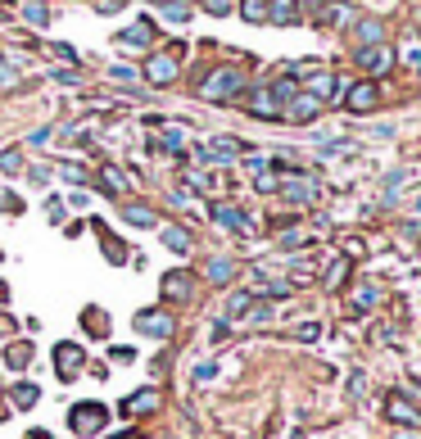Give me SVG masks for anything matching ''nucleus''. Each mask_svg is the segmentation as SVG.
Segmentation results:
<instances>
[{"label": "nucleus", "mask_w": 421, "mask_h": 439, "mask_svg": "<svg viewBox=\"0 0 421 439\" xmlns=\"http://www.w3.org/2000/svg\"><path fill=\"white\" fill-rule=\"evenodd\" d=\"M240 91H245V72H240V68H213V72L200 82V95H204V100H213V104L236 100Z\"/></svg>", "instance_id": "obj_1"}, {"label": "nucleus", "mask_w": 421, "mask_h": 439, "mask_svg": "<svg viewBox=\"0 0 421 439\" xmlns=\"http://www.w3.org/2000/svg\"><path fill=\"white\" fill-rule=\"evenodd\" d=\"M105 421H109V408L105 403H73L68 408V430H78L82 439H95L105 430Z\"/></svg>", "instance_id": "obj_2"}, {"label": "nucleus", "mask_w": 421, "mask_h": 439, "mask_svg": "<svg viewBox=\"0 0 421 439\" xmlns=\"http://www.w3.org/2000/svg\"><path fill=\"white\" fill-rule=\"evenodd\" d=\"M181 72V45H172V50H159L145 59V82H154V87H172Z\"/></svg>", "instance_id": "obj_3"}, {"label": "nucleus", "mask_w": 421, "mask_h": 439, "mask_svg": "<svg viewBox=\"0 0 421 439\" xmlns=\"http://www.w3.org/2000/svg\"><path fill=\"white\" fill-rule=\"evenodd\" d=\"M82 367H86V349L73 345V340H59L55 345V376L59 381H78Z\"/></svg>", "instance_id": "obj_4"}, {"label": "nucleus", "mask_w": 421, "mask_h": 439, "mask_svg": "<svg viewBox=\"0 0 421 439\" xmlns=\"http://www.w3.org/2000/svg\"><path fill=\"white\" fill-rule=\"evenodd\" d=\"M132 326H136L141 335H150V340H168V335H172V317H168L164 308H141Z\"/></svg>", "instance_id": "obj_5"}, {"label": "nucleus", "mask_w": 421, "mask_h": 439, "mask_svg": "<svg viewBox=\"0 0 421 439\" xmlns=\"http://www.w3.org/2000/svg\"><path fill=\"white\" fill-rule=\"evenodd\" d=\"M281 195H286L290 204H313L317 200V181L308 173H290L286 181H281Z\"/></svg>", "instance_id": "obj_6"}, {"label": "nucleus", "mask_w": 421, "mask_h": 439, "mask_svg": "<svg viewBox=\"0 0 421 439\" xmlns=\"http://www.w3.org/2000/svg\"><path fill=\"white\" fill-rule=\"evenodd\" d=\"M164 299L168 303H191L195 299V272H168L164 276Z\"/></svg>", "instance_id": "obj_7"}, {"label": "nucleus", "mask_w": 421, "mask_h": 439, "mask_svg": "<svg viewBox=\"0 0 421 439\" xmlns=\"http://www.w3.org/2000/svg\"><path fill=\"white\" fill-rule=\"evenodd\" d=\"M344 104H349L353 114H367V109L380 104V87H376V82H353V87L344 91Z\"/></svg>", "instance_id": "obj_8"}, {"label": "nucleus", "mask_w": 421, "mask_h": 439, "mask_svg": "<svg viewBox=\"0 0 421 439\" xmlns=\"http://www.w3.org/2000/svg\"><path fill=\"white\" fill-rule=\"evenodd\" d=\"M317 114H321V100H313L308 91H299L286 109H281V118H290V123H313Z\"/></svg>", "instance_id": "obj_9"}, {"label": "nucleus", "mask_w": 421, "mask_h": 439, "mask_svg": "<svg viewBox=\"0 0 421 439\" xmlns=\"http://www.w3.org/2000/svg\"><path fill=\"white\" fill-rule=\"evenodd\" d=\"M159 389H136L132 399H122V417H150V412H159Z\"/></svg>", "instance_id": "obj_10"}, {"label": "nucleus", "mask_w": 421, "mask_h": 439, "mask_svg": "<svg viewBox=\"0 0 421 439\" xmlns=\"http://www.w3.org/2000/svg\"><path fill=\"white\" fill-rule=\"evenodd\" d=\"M358 68L385 72V68H394V50H390L385 41H380V45H363V50H358Z\"/></svg>", "instance_id": "obj_11"}, {"label": "nucleus", "mask_w": 421, "mask_h": 439, "mask_svg": "<svg viewBox=\"0 0 421 439\" xmlns=\"http://www.w3.org/2000/svg\"><path fill=\"white\" fill-rule=\"evenodd\" d=\"M385 412H390V421H399V426H403V430H417V426H421V412H417V403H412L407 394H394Z\"/></svg>", "instance_id": "obj_12"}, {"label": "nucleus", "mask_w": 421, "mask_h": 439, "mask_svg": "<svg viewBox=\"0 0 421 439\" xmlns=\"http://www.w3.org/2000/svg\"><path fill=\"white\" fill-rule=\"evenodd\" d=\"M213 217H218V227H227V231H240V236H250V231H254V222H250V217H245V213L236 209V204H218V209H213Z\"/></svg>", "instance_id": "obj_13"}, {"label": "nucleus", "mask_w": 421, "mask_h": 439, "mask_svg": "<svg viewBox=\"0 0 421 439\" xmlns=\"http://www.w3.org/2000/svg\"><path fill=\"white\" fill-rule=\"evenodd\" d=\"M245 109H250L254 118H281V104H277V95H272L267 87L250 91V104H245Z\"/></svg>", "instance_id": "obj_14"}, {"label": "nucleus", "mask_w": 421, "mask_h": 439, "mask_svg": "<svg viewBox=\"0 0 421 439\" xmlns=\"http://www.w3.org/2000/svg\"><path fill=\"white\" fill-rule=\"evenodd\" d=\"M0 358H5V367H9V372H28V362H32V345H28V340H9Z\"/></svg>", "instance_id": "obj_15"}, {"label": "nucleus", "mask_w": 421, "mask_h": 439, "mask_svg": "<svg viewBox=\"0 0 421 439\" xmlns=\"http://www.w3.org/2000/svg\"><path fill=\"white\" fill-rule=\"evenodd\" d=\"M159 240H164L172 254H191V245H195V236L186 227H159Z\"/></svg>", "instance_id": "obj_16"}, {"label": "nucleus", "mask_w": 421, "mask_h": 439, "mask_svg": "<svg viewBox=\"0 0 421 439\" xmlns=\"http://www.w3.org/2000/svg\"><path fill=\"white\" fill-rule=\"evenodd\" d=\"M127 186H132L127 173H118L114 163H105V168H100V190H105V195H114V200H118V195H127Z\"/></svg>", "instance_id": "obj_17"}, {"label": "nucleus", "mask_w": 421, "mask_h": 439, "mask_svg": "<svg viewBox=\"0 0 421 439\" xmlns=\"http://www.w3.org/2000/svg\"><path fill=\"white\" fill-rule=\"evenodd\" d=\"M154 41V28H150V18H141V23H132L127 32L118 36V45H136V50H145V45Z\"/></svg>", "instance_id": "obj_18"}, {"label": "nucleus", "mask_w": 421, "mask_h": 439, "mask_svg": "<svg viewBox=\"0 0 421 439\" xmlns=\"http://www.w3.org/2000/svg\"><path fill=\"white\" fill-rule=\"evenodd\" d=\"M304 91L313 95V100H321V104H326L331 95H336V77H331V72H313V77L304 82Z\"/></svg>", "instance_id": "obj_19"}, {"label": "nucleus", "mask_w": 421, "mask_h": 439, "mask_svg": "<svg viewBox=\"0 0 421 439\" xmlns=\"http://www.w3.org/2000/svg\"><path fill=\"white\" fill-rule=\"evenodd\" d=\"M82 326H86V331H91L95 340H105V335H109V313L91 303V308H82Z\"/></svg>", "instance_id": "obj_20"}, {"label": "nucleus", "mask_w": 421, "mask_h": 439, "mask_svg": "<svg viewBox=\"0 0 421 439\" xmlns=\"http://www.w3.org/2000/svg\"><path fill=\"white\" fill-rule=\"evenodd\" d=\"M299 18V0H267V23H294Z\"/></svg>", "instance_id": "obj_21"}, {"label": "nucleus", "mask_w": 421, "mask_h": 439, "mask_svg": "<svg viewBox=\"0 0 421 439\" xmlns=\"http://www.w3.org/2000/svg\"><path fill=\"white\" fill-rule=\"evenodd\" d=\"M122 217H127L132 227H159V213L150 209V204H127V209H122Z\"/></svg>", "instance_id": "obj_22"}, {"label": "nucleus", "mask_w": 421, "mask_h": 439, "mask_svg": "<svg viewBox=\"0 0 421 439\" xmlns=\"http://www.w3.org/2000/svg\"><path fill=\"white\" fill-rule=\"evenodd\" d=\"M9 399H14V408H23V412H28V408H36L41 389H36V385H28V381H18L14 389H9Z\"/></svg>", "instance_id": "obj_23"}, {"label": "nucleus", "mask_w": 421, "mask_h": 439, "mask_svg": "<svg viewBox=\"0 0 421 439\" xmlns=\"http://www.w3.org/2000/svg\"><path fill=\"white\" fill-rule=\"evenodd\" d=\"M267 91L277 95V104H281V109H286V104L294 100V95H299V82H294V77H277V82H272Z\"/></svg>", "instance_id": "obj_24"}, {"label": "nucleus", "mask_w": 421, "mask_h": 439, "mask_svg": "<svg viewBox=\"0 0 421 439\" xmlns=\"http://www.w3.org/2000/svg\"><path fill=\"white\" fill-rule=\"evenodd\" d=\"M321 18L336 23V28H349V23H353V9H349V5H340V0H331V5L321 9Z\"/></svg>", "instance_id": "obj_25"}, {"label": "nucleus", "mask_w": 421, "mask_h": 439, "mask_svg": "<svg viewBox=\"0 0 421 439\" xmlns=\"http://www.w3.org/2000/svg\"><path fill=\"white\" fill-rule=\"evenodd\" d=\"M231 276H236V263H227V259H213V263H208V281H213V286H227Z\"/></svg>", "instance_id": "obj_26"}, {"label": "nucleus", "mask_w": 421, "mask_h": 439, "mask_svg": "<svg viewBox=\"0 0 421 439\" xmlns=\"http://www.w3.org/2000/svg\"><path fill=\"white\" fill-rule=\"evenodd\" d=\"M380 32H385V28H380L376 18H363V23H358V41H363V45H380Z\"/></svg>", "instance_id": "obj_27"}, {"label": "nucleus", "mask_w": 421, "mask_h": 439, "mask_svg": "<svg viewBox=\"0 0 421 439\" xmlns=\"http://www.w3.org/2000/svg\"><path fill=\"white\" fill-rule=\"evenodd\" d=\"M100 240H105V259H109V263H127V245H118L105 227H100Z\"/></svg>", "instance_id": "obj_28"}, {"label": "nucleus", "mask_w": 421, "mask_h": 439, "mask_svg": "<svg viewBox=\"0 0 421 439\" xmlns=\"http://www.w3.org/2000/svg\"><path fill=\"white\" fill-rule=\"evenodd\" d=\"M240 14L250 23H267V0H240Z\"/></svg>", "instance_id": "obj_29"}, {"label": "nucleus", "mask_w": 421, "mask_h": 439, "mask_svg": "<svg viewBox=\"0 0 421 439\" xmlns=\"http://www.w3.org/2000/svg\"><path fill=\"white\" fill-rule=\"evenodd\" d=\"M240 317H245L250 326H263V322H272V303H250Z\"/></svg>", "instance_id": "obj_30"}, {"label": "nucleus", "mask_w": 421, "mask_h": 439, "mask_svg": "<svg viewBox=\"0 0 421 439\" xmlns=\"http://www.w3.org/2000/svg\"><path fill=\"white\" fill-rule=\"evenodd\" d=\"M258 295H267V299H286L290 286H286V281H263V286H258Z\"/></svg>", "instance_id": "obj_31"}, {"label": "nucleus", "mask_w": 421, "mask_h": 439, "mask_svg": "<svg viewBox=\"0 0 421 439\" xmlns=\"http://www.w3.org/2000/svg\"><path fill=\"white\" fill-rule=\"evenodd\" d=\"M164 18H172V23H186V18H191V5L172 0V5H164Z\"/></svg>", "instance_id": "obj_32"}, {"label": "nucleus", "mask_w": 421, "mask_h": 439, "mask_svg": "<svg viewBox=\"0 0 421 439\" xmlns=\"http://www.w3.org/2000/svg\"><path fill=\"white\" fill-rule=\"evenodd\" d=\"M376 299H380V290H376V286H363V290L353 295V303H358V308H371Z\"/></svg>", "instance_id": "obj_33"}, {"label": "nucleus", "mask_w": 421, "mask_h": 439, "mask_svg": "<svg viewBox=\"0 0 421 439\" xmlns=\"http://www.w3.org/2000/svg\"><path fill=\"white\" fill-rule=\"evenodd\" d=\"M254 303V295H231V303H227V317H240L245 308Z\"/></svg>", "instance_id": "obj_34"}, {"label": "nucleus", "mask_w": 421, "mask_h": 439, "mask_svg": "<svg viewBox=\"0 0 421 439\" xmlns=\"http://www.w3.org/2000/svg\"><path fill=\"white\" fill-rule=\"evenodd\" d=\"M344 272H349V263H336V267H331V272H326V286L336 290V286L344 281Z\"/></svg>", "instance_id": "obj_35"}, {"label": "nucleus", "mask_w": 421, "mask_h": 439, "mask_svg": "<svg viewBox=\"0 0 421 439\" xmlns=\"http://www.w3.org/2000/svg\"><path fill=\"white\" fill-rule=\"evenodd\" d=\"M59 173H64V177L73 181V186H82V181H86V173H82L78 163H64V168H59Z\"/></svg>", "instance_id": "obj_36"}, {"label": "nucleus", "mask_w": 421, "mask_h": 439, "mask_svg": "<svg viewBox=\"0 0 421 439\" xmlns=\"http://www.w3.org/2000/svg\"><path fill=\"white\" fill-rule=\"evenodd\" d=\"M294 335H299V340H317L321 326H317V322H304V326H294Z\"/></svg>", "instance_id": "obj_37"}, {"label": "nucleus", "mask_w": 421, "mask_h": 439, "mask_svg": "<svg viewBox=\"0 0 421 439\" xmlns=\"http://www.w3.org/2000/svg\"><path fill=\"white\" fill-rule=\"evenodd\" d=\"M403 59H407V68H412V72H421V45H407Z\"/></svg>", "instance_id": "obj_38"}, {"label": "nucleus", "mask_w": 421, "mask_h": 439, "mask_svg": "<svg viewBox=\"0 0 421 439\" xmlns=\"http://www.w3.org/2000/svg\"><path fill=\"white\" fill-rule=\"evenodd\" d=\"M0 168H5V173H23V158L18 154H0Z\"/></svg>", "instance_id": "obj_39"}, {"label": "nucleus", "mask_w": 421, "mask_h": 439, "mask_svg": "<svg viewBox=\"0 0 421 439\" xmlns=\"http://www.w3.org/2000/svg\"><path fill=\"white\" fill-rule=\"evenodd\" d=\"M204 9H208V14H227L231 0H204Z\"/></svg>", "instance_id": "obj_40"}, {"label": "nucleus", "mask_w": 421, "mask_h": 439, "mask_svg": "<svg viewBox=\"0 0 421 439\" xmlns=\"http://www.w3.org/2000/svg\"><path fill=\"white\" fill-rule=\"evenodd\" d=\"M46 217H50V222H59V217H64V204L50 200V204H46Z\"/></svg>", "instance_id": "obj_41"}, {"label": "nucleus", "mask_w": 421, "mask_h": 439, "mask_svg": "<svg viewBox=\"0 0 421 439\" xmlns=\"http://www.w3.org/2000/svg\"><path fill=\"white\" fill-rule=\"evenodd\" d=\"M28 18H32V23H46L50 14H46V5H28Z\"/></svg>", "instance_id": "obj_42"}, {"label": "nucleus", "mask_w": 421, "mask_h": 439, "mask_svg": "<svg viewBox=\"0 0 421 439\" xmlns=\"http://www.w3.org/2000/svg\"><path fill=\"white\" fill-rule=\"evenodd\" d=\"M218 367H213V362H200V367H195V381H208V376H213Z\"/></svg>", "instance_id": "obj_43"}, {"label": "nucleus", "mask_w": 421, "mask_h": 439, "mask_svg": "<svg viewBox=\"0 0 421 439\" xmlns=\"http://www.w3.org/2000/svg\"><path fill=\"white\" fill-rule=\"evenodd\" d=\"M132 358H136V349H127V345L114 349V362H132Z\"/></svg>", "instance_id": "obj_44"}, {"label": "nucleus", "mask_w": 421, "mask_h": 439, "mask_svg": "<svg viewBox=\"0 0 421 439\" xmlns=\"http://www.w3.org/2000/svg\"><path fill=\"white\" fill-rule=\"evenodd\" d=\"M114 77H118V82H136V68H122V64H118V68H114Z\"/></svg>", "instance_id": "obj_45"}, {"label": "nucleus", "mask_w": 421, "mask_h": 439, "mask_svg": "<svg viewBox=\"0 0 421 439\" xmlns=\"http://www.w3.org/2000/svg\"><path fill=\"white\" fill-rule=\"evenodd\" d=\"M394 439H421V430H394Z\"/></svg>", "instance_id": "obj_46"}, {"label": "nucleus", "mask_w": 421, "mask_h": 439, "mask_svg": "<svg viewBox=\"0 0 421 439\" xmlns=\"http://www.w3.org/2000/svg\"><path fill=\"white\" fill-rule=\"evenodd\" d=\"M23 439H50V435H46V430H28V435H23Z\"/></svg>", "instance_id": "obj_47"}, {"label": "nucleus", "mask_w": 421, "mask_h": 439, "mask_svg": "<svg viewBox=\"0 0 421 439\" xmlns=\"http://www.w3.org/2000/svg\"><path fill=\"white\" fill-rule=\"evenodd\" d=\"M114 439H141V430H127V435H114Z\"/></svg>", "instance_id": "obj_48"}]
</instances>
